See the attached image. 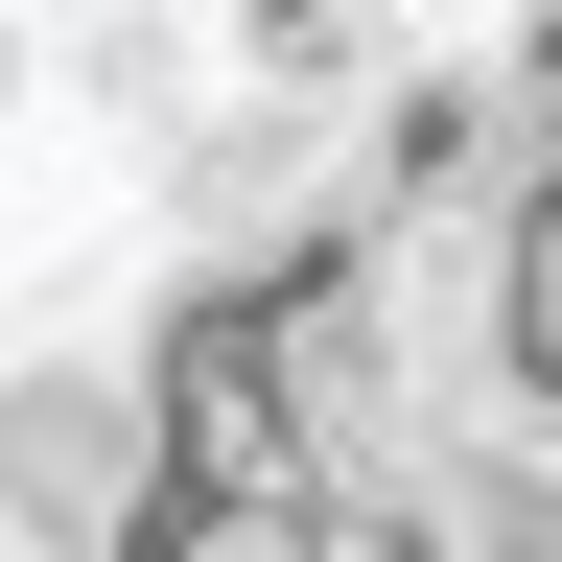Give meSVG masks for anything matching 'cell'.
<instances>
[{
    "label": "cell",
    "instance_id": "6da1fadb",
    "mask_svg": "<svg viewBox=\"0 0 562 562\" xmlns=\"http://www.w3.org/2000/svg\"><path fill=\"white\" fill-rule=\"evenodd\" d=\"M305 562H469V469H375V492H328Z\"/></svg>",
    "mask_w": 562,
    "mask_h": 562
}]
</instances>
